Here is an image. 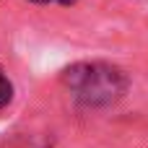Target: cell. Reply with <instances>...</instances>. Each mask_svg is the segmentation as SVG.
<instances>
[{"instance_id": "obj_1", "label": "cell", "mask_w": 148, "mask_h": 148, "mask_svg": "<svg viewBox=\"0 0 148 148\" xmlns=\"http://www.w3.org/2000/svg\"><path fill=\"white\" fill-rule=\"evenodd\" d=\"M65 88L81 107L99 109L117 104L127 91V75L109 62H75L62 73Z\"/></svg>"}, {"instance_id": "obj_2", "label": "cell", "mask_w": 148, "mask_h": 148, "mask_svg": "<svg viewBox=\"0 0 148 148\" xmlns=\"http://www.w3.org/2000/svg\"><path fill=\"white\" fill-rule=\"evenodd\" d=\"M10 99H13V83L0 73V109H3V107H8V104H10Z\"/></svg>"}, {"instance_id": "obj_3", "label": "cell", "mask_w": 148, "mask_h": 148, "mask_svg": "<svg viewBox=\"0 0 148 148\" xmlns=\"http://www.w3.org/2000/svg\"><path fill=\"white\" fill-rule=\"evenodd\" d=\"M57 3H62V5H70V3H75V0H57Z\"/></svg>"}, {"instance_id": "obj_4", "label": "cell", "mask_w": 148, "mask_h": 148, "mask_svg": "<svg viewBox=\"0 0 148 148\" xmlns=\"http://www.w3.org/2000/svg\"><path fill=\"white\" fill-rule=\"evenodd\" d=\"M31 3H49V0H31Z\"/></svg>"}]
</instances>
